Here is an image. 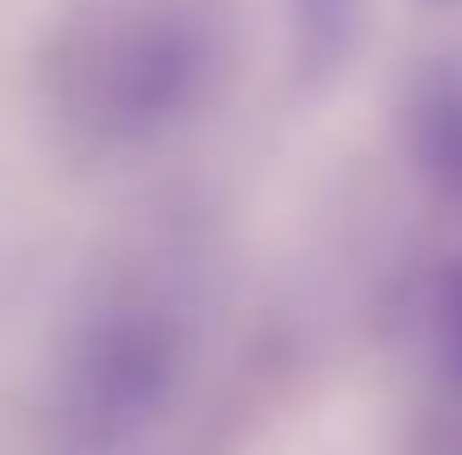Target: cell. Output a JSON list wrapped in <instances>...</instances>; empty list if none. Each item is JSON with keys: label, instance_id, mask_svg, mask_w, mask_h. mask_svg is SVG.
Listing matches in <instances>:
<instances>
[{"label": "cell", "instance_id": "cell-1", "mask_svg": "<svg viewBox=\"0 0 462 455\" xmlns=\"http://www.w3.org/2000/svg\"><path fill=\"white\" fill-rule=\"evenodd\" d=\"M188 318L169 294L106 287L63 331L44 380V450L51 455H138L181 405Z\"/></svg>", "mask_w": 462, "mask_h": 455}, {"label": "cell", "instance_id": "cell-2", "mask_svg": "<svg viewBox=\"0 0 462 455\" xmlns=\"http://www.w3.org/2000/svg\"><path fill=\"white\" fill-rule=\"evenodd\" d=\"M431 337H438V369H444V380H450V393L462 399V262L444 275V287H438Z\"/></svg>", "mask_w": 462, "mask_h": 455}]
</instances>
